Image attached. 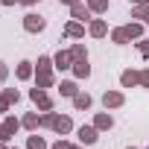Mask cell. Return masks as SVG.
Masks as SVG:
<instances>
[{
  "label": "cell",
  "instance_id": "cell-24",
  "mask_svg": "<svg viewBox=\"0 0 149 149\" xmlns=\"http://www.w3.org/2000/svg\"><path fill=\"white\" fill-rule=\"evenodd\" d=\"M88 9L94 15H105L108 12V0H88Z\"/></svg>",
  "mask_w": 149,
  "mask_h": 149
},
{
  "label": "cell",
  "instance_id": "cell-3",
  "mask_svg": "<svg viewBox=\"0 0 149 149\" xmlns=\"http://www.w3.org/2000/svg\"><path fill=\"white\" fill-rule=\"evenodd\" d=\"M44 26H47V21H44L41 15H35V12H26V15H24V29H26L29 35L44 32Z\"/></svg>",
  "mask_w": 149,
  "mask_h": 149
},
{
  "label": "cell",
  "instance_id": "cell-34",
  "mask_svg": "<svg viewBox=\"0 0 149 149\" xmlns=\"http://www.w3.org/2000/svg\"><path fill=\"white\" fill-rule=\"evenodd\" d=\"M58 3H64V6H73V3H82V0H58Z\"/></svg>",
  "mask_w": 149,
  "mask_h": 149
},
{
  "label": "cell",
  "instance_id": "cell-38",
  "mask_svg": "<svg viewBox=\"0 0 149 149\" xmlns=\"http://www.w3.org/2000/svg\"><path fill=\"white\" fill-rule=\"evenodd\" d=\"M126 149H137V146H126Z\"/></svg>",
  "mask_w": 149,
  "mask_h": 149
},
{
  "label": "cell",
  "instance_id": "cell-29",
  "mask_svg": "<svg viewBox=\"0 0 149 149\" xmlns=\"http://www.w3.org/2000/svg\"><path fill=\"white\" fill-rule=\"evenodd\" d=\"M70 146H73V143H67V140H61V137H58V140H56L50 149H70Z\"/></svg>",
  "mask_w": 149,
  "mask_h": 149
},
{
  "label": "cell",
  "instance_id": "cell-21",
  "mask_svg": "<svg viewBox=\"0 0 149 149\" xmlns=\"http://www.w3.org/2000/svg\"><path fill=\"white\" fill-rule=\"evenodd\" d=\"M35 85L47 91V88H53V85H56V76H53V73H35Z\"/></svg>",
  "mask_w": 149,
  "mask_h": 149
},
{
  "label": "cell",
  "instance_id": "cell-14",
  "mask_svg": "<svg viewBox=\"0 0 149 149\" xmlns=\"http://www.w3.org/2000/svg\"><path fill=\"white\" fill-rule=\"evenodd\" d=\"M73 76H76V79H88L91 76V64H88V58H79V61H73Z\"/></svg>",
  "mask_w": 149,
  "mask_h": 149
},
{
  "label": "cell",
  "instance_id": "cell-4",
  "mask_svg": "<svg viewBox=\"0 0 149 149\" xmlns=\"http://www.w3.org/2000/svg\"><path fill=\"white\" fill-rule=\"evenodd\" d=\"M29 100H32L41 111H53V100H50V94H47L44 88H38V85H35V88L29 91Z\"/></svg>",
  "mask_w": 149,
  "mask_h": 149
},
{
  "label": "cell",
  "instance_id": "cell-31",
  "mask_svg": "<svg viewBox=\"0 0 149 149\" xmlns=\"http://www.w3.org/2000/svg\"><path fill=\"white\" fill-rule=\"evenodd\" d=\"M9 108H12V105H9L3 97H0V114H9Z\"/></svg>",
  "mask_w": 149,
  "mask_h": 149
},
{
  "label": "cell",
  "instance_id": "cell-15",
  "mask_svg": "<svg viewBox=\"0 0 149 149\" xmlns=\"http://www.w3.org/2000/svg\"><path fill=\"white\" fill-rule=\"evenodd\" d=\"M58 94L67 97V100H73V97L79 94V85H76V82H70V79H64V82H58Z\"/></svg>",
  "mask_w": 149,
  "mask_h": 149
},
{
  "label": "cell",
  "instance_id": "cell-16",
  "mask_svg": "<svg viewBox=\"0 0 149 149\" xmlns=\"http://www.w3.org/2000/svg\"><path fill=\"white\" fill-rule=\"evenodd\" d=\"M94 126H97L100 132H108V129L114 126V117H111V114H105V111H100V114L94 117Z\"/></svg>",
  "mask_w": 149,
  "mask_h": 149
},
{
  "label": "cell",
  "instance_id": "cell-39",
  "mask_svg": "<svg viewBox=\"0 0 149 149\" xmlns=\"http://www.w3.org/2000/svg\"><path fill=\"white\" fill-rule=\"evenodd\" d=\"M15 149H18V146H15Z\"/></svg>",
  "mask_w": 149,
  "mask_h": 149
},
{
  "label": "cell",
  "instance_id": "cell-33",
  "mask_svg": "<svg viewBox=\"0 0 149 149\" xmlns=\"http://www.w3.org/2000/svg\"><path fill=\"white\" fill-rule=\"evenodd\" d=\"M15 3H21V0H0V6H15Z\"/></svg>",
  "mask_w": 149,
  "mask_h": 149
},
{
  "label": "cell",
  "instance_id": "cell-6",
  "mask_svg": "<svg viewBox=\"0 0 149 149\" xmlns=\"http://www.w3.org/2000/svg\"><path fill=\"white\" fill-rule=\"evenodd\" d=\"M123 102H126L123 91H105V94H102V105H105V111H114V108H120Z\"/></svg>",
  "mask_w": 149,
  "mask_h": 149
},
{
  "label": "cell",
  "instance_id": "cell-17",
  "mask_svg": "<svg viewBox=\"0 0 149 149\" xmlns=\"http://www.w3.org/2000/svg\"><path fill=\"white\" fill-rule=\"evenodd\" d=\"M91 105H94L91 94H76V97H73V108H76V111H88Z\"/></svg>",
  "mask_w": 149,
  "mask_h": 149
},
{
  "label": "cell",
  "instance_id": "cell-13",
  "mask_svg": "<svg viewBox=\"0 0 149 149\" xmlns=\"http://www.w3.org/2000/svg\"><path fill=\"white\" fill-rule=\"evenodd\" d=\"M32 73H35V64H32V61H18V67H15V76H18L21 82L32 79Z\"/></svg>",
  "mask_w": 149,
  "mask_h": 149
},
{
  "label": "cell",
  "instance_id": "cell-37",
  "mask_svg": "<svg viewBox=\"0 0 149 149\" xmlns=\"http://www.w3.org/2000/svg\"><path fill=\"white\" fill-rule=\"evenodd\" d=\"M70 149H82V146H70Z\"/></svg>",
  "mask_w": 149,
  "mask_h": 149
},
{
  "label": "cell",
  "instance_id": "cell-5",
  "mask_svg": "<svg viewBox=\"0 0 149 149\" xmlns=\"http://www.w3.org/2000/svg\"><path fill=\"white\" fill-rule=\"evenodd\" d=\"M76 134H79V143H82V146H94V143L100 140V129H97L94 123H91V126H79Z\"/></svg>",
  "mask_w": 149,
  "mask_h": 149
},
{
  "label": "cell",
  "instance_id": "cell-9",
  "mask_svg": "<svg viewBox=\"0 0 149 149\" xmlns=\"http://www.w3.org/2000/svg\"><path fill=\"white\" fill-rule=\"evenodd\" d=\"M88 35H91V38H105V35H108V24H105L102 18H94V21L88 24Z\"/></svg>",
  "mask_w": 149,
  "mask_h": 149
},
{
  "label": "cell",
  "instance_id": "cell-25",
  "mask_svg": "<svg viewBox=\"0 0 149 149\" xmlns=\"http://www.w3.org/2000/svg\"><path fill=\"white\" fill-rule=\"evenodd\" d=\"M26 149H50V146H47V140H44L41 134H29V140H26Z\"/></svg>",
  "mask_w": 149,
  "mask_h": 149
},
{
  "label": "cell",
  "instance_id": "cell-27",
  "mask_svg": "<svg viewBox=\"0 0 149 149\" xmlns=\"http://www.w3.org/2000/svg\"><path fill=\"white\" fill-rule=\"evenodd\" d=\"M137 53H140L143 58L149 56V38H140V41H137Z\"/></svg>",
  "mask_w": 149,
  "mask_h": 149
},
{
  "label": "cell",
  "instance_id": "cell-35",
  "mask_svg": "<svg viewBox=\"0 0 149 149\" xmlns=\"http://www.w3.org/2000/svg\"><path fill=\"white\" fill-rule=\"evenodd\" d=\"M24 6H35V3H41V0H21Z\"/></svg>",
  "mask_w": 149,
  "mask_h": 149
},
{
  "label": "cell",
  "instance_id": "cell-7",
  "mask_svg": "<svg viewBox=\"0 0 149 149\" xmlns=\"http://www.w3.org/2000/svg\"><path fill=\"white\" fill-rule=\"evenodd\" d=\"M91 15H94V12L88 9V3H73V6H70V18H73V21H82V24L88 21V24H91V21H94Z\"/></svg>",
  "mask_w": 149,
  "mask_h": 149
},
{
  "label": "cell",
  "instance_id": "cell-8",
  "mask_svg": "<svg viewBox=\"0 0 149 149\" xmlns=\"http://www.w3.org/2000/svg\"><path fill=\"white\" fill-rule=\"evenodd\" d=\"M140 85V70H123L120 73V88H137Z\"/></svg>",
  "mask_w": 149,
  "mask_h": 149
},
{
  "label": "cell",
  "instance_id": "cell-19",
  "mask_svg": "<svg viewBox=\"0 0 149 149\" xmlns=\"http://www.w3.org/2000/svg\"><path fill=\"white\" fill-rule=\"evenodd\" d=\"M111 41L123 47V44H129L132 38H129V32H126V26H114V29H111Z\"/></svg>",
  "mask_w": 149,
  "mask_h": 149
},
{
  "label": "cell",
  "instance_id": "cell-32",
  "mask_svg": "<svg viewBox=\"0 0 149 149\" xmlns=\"http://www.w3.org/2000/svg\"><path fill=\"white\" fill-rule=\"evenodd\" d=\"M132 6H149V0H129Z\"/></svg>",
  "mask_w": 149,
  "mask_h": 149
},
{
  "label": "cell",
  "instance_id": "cell-10",
  "mask_svg": "<svg viewBox=\"0 0 149 149\" xmlns=\"http://www.w3.org/2000/svg\"><path fill=\"white\" fill-rule=\"evenodd\" d=\"M53 64H56V70H70V67H73V56H70V50H58V53L53 56Z\"/></svg>",
  "mask_w": 149,
  "mask_h": 149
},
{
  "label": "cell",
  "instance_id": "cell-20",
  "mask_svg": "<svg viewBox=\"0 0 149 149\" xmlns=\"http://www.w3.org/2000/svg\"><path fill=\"white\" fill-rule=\"evenodd\" d=\"M53 56H38V64H35V73H53Z\"/></svg>",
  "mask_w": 149,
  "mask_h": 149
},
{
  "label": "cell",
  "instance_id": "cell-28",
  "mask_svg": "<svg viewBox=\"0 0 149 149\" xmlns=\"http://www.w3.org/2000/svg\"><path fill=\"white\" fill-rule=\"evenodd\" d=\"M140 88H149V67L140 70Z\"/></svg>",
  "mask_w": 149,
  "mask_h": 149
},
{
  "label": "cell",
  "instance_id": "cell-1",
  "mask_svg": "<svg viewBox=\"0 0 149 149\" xmlns=\"http://www.w3.org/2000/svg\"><path fill=\"white\" fill-rule=\"evenodd\" d=\"M41 126L44 129H53L56 134H70L73 132V120L67 114H56V111H44L41 114Z\"/></svg>",
  "mask_w": 149,
  "mask_h": 149
},
{
  "label": "cell",
  "instance_id": "cell-11",
  "mask_svg": "<svg viewBox=\"0 0 149 149\" xmlns=\"http://www.w3.org/2000/svg\"><path fill=\"white\" fill-rule=\"evenodd\" d=\"M64 35H67V38H76V41L85 38V24H82V21H67V24H64Z\"/></svg>",
  "mask_w": 149,
  "mask_h": 149
},
{
  "label": "cell",
  "instance_id": "cell-2",
  "mask_svg": "<svg viewBox=\"0 0 149 149\" xmlns=\"http://www.w3.org/2000/svg\"><path fill=\"white\" fill-rule=\"evenodd\" d=\"M18 129H21V120H18L15 114H6V120L0 123V140H6V143H9V140L15 137Z\"/></svg>",
  "mask_w": 149,
  "mask_h": 149
},
{
  "label": "cell",
  "instance_id": "cell-23",
  "mask_svg": "<svg viewBox=\"0 0 149 149\" xmlns=\"http://www.w3.org/2000/svg\"><path fill=\"white\" fill-rule=\"evenodd\" d=\"M132 18H137L140 24L149 26V6H132Z\"/></svg>",
  "mask_w": 149,
  "mask_h": 149
},
{
  "label": "cell",
  "instance_id": "cell-22",
  "mask_svg": "<svg viewBox=\"0 0 149 149\" xmlns=\"http://www.w3.org/2000/svg\"><path fill=\"white\" fill-rule=\"evenodd\" d=\"M0 97H3L9 105H18V102H21V91H18V88H3V94H0Z\"/></svg>",
  "mask_w": 149,
  "mask_h": 149
},
{
  "label": "cell",
  "instance_id": "cell-12",
  "mask_svg": "<svg viewBox=\"0 0 149 149\" xmlns=\"http://www.w3.org/2000/svg\"><path fill=\"white\" fill-rule=\"evenodd\" d=\"M21 126H24L26 132H38V129H41V114H35V111H26V114L21 117Z\"/></svg>",
  "mask_w": 149,
  "mask_h": 149
},
{
  "label": "cell",
  "instance_id": "cell-30",
  "mask_svg": "<svg viewBox=\"0 0 149 149\" xmlns=\"http://www.w3.org/2000/svg\"><path fill=\"white\" fill-rule=\"evenodd\" d=\"M6 76H9V67H6L3 61H0V82H6Z\"/></svg>",
  "mask_w": 149,
  "mask_h": 149
},
{
  "label": "cell",
  "instance_id": "cell-26",
  "mask_svg": "<svg viewBox=\"0 0 149 149\" xmlns=\"http://www.w3.org/2000/svg\"><path fill=\"white\" fill-rule=\"evenodd\" d=\"M70 56H73V61L88 58V50H85V44H73V47H70Z\"/></svg>",
  "mask_w": 149,
  "mask_h": 149
},
{
  "label": "cell",
  "instance_id": "cell-18",
  "mask_svg": "<svg viewBox=\"0 0 149 149\" xmlns=\"http://www.w3.org/2000/svg\"><path fill=\"white\" fill-rule=\"evenodd\" d=\"M143 26H146V24H140V21H132V24H126V32H129V38L140 41V38H143Z\"/></svg>",
  "mask_w": 149,
  "mask_h": 149
},
{
  "label": "cell",
  "instance_id": "cell-36",
  "mask_svg": "<svg viewBox=\"0 0 149 149\" xmlns=\"http://www.w3.org/2000/svg\"><path fill=\"white\" fill-rule=\"evenodd\" d=\"M0 149H9V146H6V140H0Z\"/></svg>",
  "mask_w": 149,
  "mask_h": 149
}]
</instances>
